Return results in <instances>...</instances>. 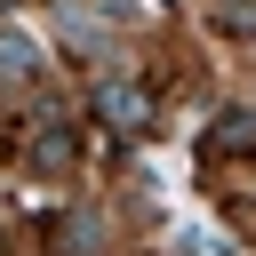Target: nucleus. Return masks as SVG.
I'll use <instances>...</instances> for the list:
<instances>
[{"instance_id":"1","label":"nucleus","mask_w":256,"mask_h":256,"mask_svg":"<svg viewBox=\"0 0 256 256\" xmlns=\"http://www.w3.org/2000/svg\"><path fill=\"white\" fill-rule=\"evenodd\" d=\"M96 104H104V120H112V128H144V120H152V96H144L136 80H104V96H96Z\"/></svg>"}]
</instances>
